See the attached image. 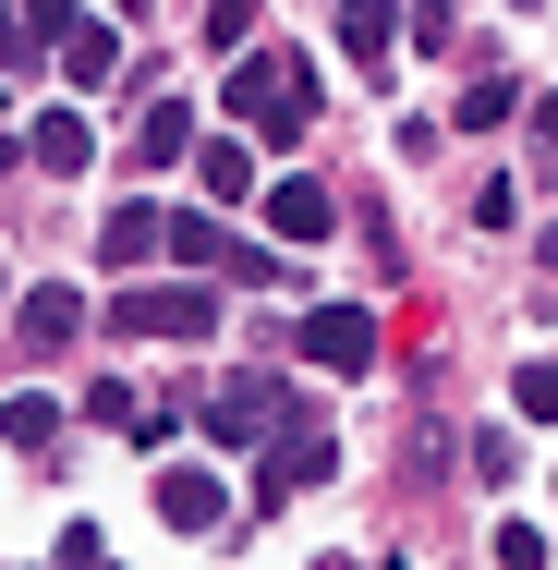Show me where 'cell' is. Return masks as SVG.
<instances>
[{
	"label": "cell",
	"instance_id": "6da1fadb",
	"mask_svg": "<svg viewBox=\"0 0 558 570\" xmlns=\"http://www.w3.org/2000/svg\"><path fill=\"white\" fill-rule=\"evenodd\" d=\"M231 121L267 134V146H304V121H316V73H304V49H231Z\"/></svg>",
	"mask_w": 558,
	"mask_h": 570
},
{
	"label": "cell",
	"instance_id": "277c9868",
	"mask_svg": "<svg viewBox=\"0 0 558 570\" xmlns=\"http://www.w3.org/2000/svg\"><path fill=\"white\" fill-rule=\"evenodd\" d=\"M74 328H86V292H74V279L12 292V341H25V352H74Z\"/></svg>",
	"mask_w": 558,
	"mask_h": 570
},
{
	"label": "cell",
	"instance_id": "9c48e42d",
	"mask_svg": "<svg viewBox=\"0 0 558 570\" xmlns=\"http://www.w3.org/2000/svg\"><path fill=\"white\" fill-rule=\"evenodd\" d=\"M98 267H121V279H134V267H158V207H146V195H134V207H110V230H98Z\"/></svg>",
	"mask_w": 558,
	"mask_h": 570
},
{
	"label": "cell",
	"instance_id": "3957f363",
	"mask_svg": "<svg viewBox=\"0 0 558 570\" xmlns=\"http://www.w3.org/2000/svg\"><path fill=\"white\" fill-rule=\"evenodd\" d=\"M304 364H329V376H376V316H364V304H316V316H304Z\"/></svg>",
	"mask_w": 558,
	"mask_h": 570
},
{
	"label": "cell",
	"instance_id": "603a6c76",
	"mask_svg": "<svg viewBox=\"0 0 558 570\" xmlns=\"http://www.w3.org/2000/svg\"><path fill=\"white\" fill-rule=\"evenodd\" d=\"M98 570H110V559H98Z\"/></svg>",
	"mask_w": 558,
	"mask_h": 570
},
{
	"label": "cell",
	"instance_id": "ba28073f",
	"mask_svg": "<svg viewBox=\"0 0 558 570\" xmlns=\"http://www.w3.org/2000/svg\"><path fill=\"white\" fill-rule=\"evenodd\" d=\"M183 146H195V110H183V98H146V121H134V146H121V158H134V170H170Z\"/></svg>",
	"mask_w": 558,
	"mask_h": 570
},
{
	"label": "cell",
	"instance_id": "9a60e30c",
	"mask_svg": "<svg viewBox=\"0 0 558 570\" xmlns=\"http://www.w3.org/2000/svg\"><path fill=\"white\" fill-rule=\"evenodd\" d=\"M510 110H522V86H510V73H473V86H461V134H498Z\"/></svg>",
	"mask_w": 558,
	"mask_h": 570
},
{
	"label": "cell",
	"instance_id": "5bb4252c",
	"mask_svg": "<svg viewBox=\"0 0 558 570\" xmlns=\"http://www.w3.org/2000/svg\"><path fill=\"white\" fill-rule=\"evenodd\" d=\"M0 438H12L25 461H49V450H61V401H37V389H25V401H0Z\"/></svg>",
	"mask_w": 558,
	"mask_h": 570
},
{
	"label": "cell",
	"instance_id": "5b68a950",
	"mask_svg": "<svg viewBox=\"0 0 558 570\" xmlns=\"http://www.w3.org/2000/svg\"><path fill=\"white\" fill-rule=\"evenodd\" d=\"M49 61L74 73V98H98V86L121 73V37H110V12H74V24L49 37Z\"/></svg>",
	"mask_w": 558,
	"mask_h": 570
},
{
	"label": "cell",
	"instance_id": "ffe728a7",
	"mask_svg": "<svg viewBox=\"0 0 558 570\" xmlns=\"http://www.w3.org/2000/svg\"><path fill=\"white\" fill-rule=\"evenodd\" d=\"M498 570H547V534L535 522H498Z\"/></svg>",
	"mask_w": 558,
	"mask_h": 570
},
{
	"label": "cell",
	"instance_id": "d6986e66",
	"mask_svg": "<svg viewBox=\"0 0 558 570\" xmlns=\"http://www.w3.org/2000/svg\"><path fill=\"white\" fill-rule=\"evenodd\" d=\"M12 12H25V49H37V61H49V37H61V24H74V12H86V0H12Z\"/></svg>",
	"mask_w": 558,
	"mask_h": 570
},
{
	"label": "cell",
	"instance_id": "8992f818",
	"mask_svg": "<svg viewBox=\"0 0 558 570\" xmlns=\"http://www.w3.org/2000/svg\"><path fill=\"white\" fill-rule=\"evenodd\" d=\"M329 219H340V195L316 170H280V183H267V230H280V243H329Z\"/></svg>",
	"mask_w": 558,
	"mask_h": 570
},
{
	"label": "cell",
	"instance_id": "ac0fdd59",
	"mask_svg": "<svg viewBox=\"0 0 558 570\" xmlns=\"http://www.w3.org/2000/svg\"><path fill=\"white\" fill-rule=\"evenodd\" d=\"M255 24H267V0H207V49H243Z\"/></svg>",
	"mask_w": 558,
	"mask_h": 570
},
{
	"label": "cell",
	"instance_id": "7402d4cb",
	"mask_svg": "<svg viewBox=\"0 0 558 570\" xmlns=\"http://www.w3.org/2000/svg\"><path fill=\"white\" fill-rule=\"evenodd\" d=\"M0 304H12V279H0Z\"/></svg>",
	"mask_w": 558,
	"mask_h": 570
},
{
	"label": "cell",
	"instance_id": "7a4b0ae2",
	"mask_svg": "<svg viewBox=\"0 0 558 570\" xmlns=\"http://www.w3.org/2000/svg\"><path fill=\"white\" fill-rule=\"evenodd\" d=\"M110 328H121V341H207V328H219V304H207L195 279H170V292H121Z\"/></svg>",
	"mask_w": 558,
	"mask_h": 570
},
{
	"label": "cell",
	"instance_id": "2e32d148",
	"mask_svg": "<svg viewBox=\"0 0 558 570\" xmlns=\"http://www.w3.org/2000/svg\"><path fill=\"white\" fill-rule=\"evenodd\" d=\"M86 413H98V425H146V438H170V413H146V389H121V376L86 389Z\"/></svg>",
	"mask_w": 558,
	"mask_h": 570
},
{
	"label": "cell",
	"instance_id": "e0dca14e",
	"mask_svg": "<svg viewBox=\"0 0 558 570\" xmlns=\"http://www.w3.org/2000/svg\"><path fill=\"white\" fill-rule=\"evenodd\" d=\"M510 401H522V425H547V413H558V364H547V352L510 376Z\"/></svg>",
	"mask_w": 558,
	"mask_h": 570
},
{
	"label": "cell",
	"instance_id": "4fadbf2b",
	"mask_svg": "<svg viewBox=\"0 0 558 570\" xmlns=\"http://www.w3.org/2000/svg\"><path fill=\"white\" fill-rule=\"evenodd\" d=\"M183 158H195L207 207H231V195H255V146H243V134H219V146H183Z\"/></svg>",
	"mask_w": 558,
	"mask_h": 570
},
{
	"label": "cell",
	"instance_id": "8fae6325",
	"mask_svg": "<svg viewBox=\"0 0 558 570\" xmlns=\"http://www.w3.org/2000/svg\"><path fill=\"white\" fill-rule=\"evenodd\" d=\"M25 146H37V170H86V158H98V121H86V110H37Z\"/></svg>",
	"mask_w": 558,
	"mask_h": 570
},
{
	"label": "cell",
	"instance_id": "52a82bcc",
	"mask_svg": "<svg viewBox=\"0 0 558 570\" xmlns=\"http://www.w3.org/2000/svg\"><path fill=\"white\" fill-rule=\"evenodd\" d=\"M231 510V485L207 473V461H158V522H183V534H207Z\"/></svg>",
	"mask_w": 558,
	"mask_h": 570
},
{
	"label": "cell",
	"instance_id": "44dd1931",
	"mask_svg": "<svg viewBox=\"0 0 558 570\" xmlns=\"http://www.w3.org/2000/svg\"><path fill=\"white\" fill-rule=\"evenodd\" d=\"M12 61H37V49H25V12L0 0V73H12Z\"/></svg>",
	"mask_w": 558,
	"mask_h": 570
},
{
	"label": "cell",
	"instance_id": "7c38bea8",
	"mask_svg": "<svg viewBox=\"0 0 558 570\" xmlns=\"http://www.w3.org/2000/svg\"><path fill=\"white\" fill-rule=\"evenodd\" d=\"M267 401H280V376H219V389H207V425H219V438H255Z\"/></svg>",
	"mask_w": 558,
	"mask_h": 570
},
{
	"label": "cell",
	"instance_id": "30bf717a",
	"mask_svg": "<svg viewBox=\"0 0 558 570\" xmlns=\"http://www.w3.org/2000/svg\"><path fill=\"white\" fill-rule=\"evenodd\" d=\"M340 49H352L364 73H389V49H401V12H389V0H340Z\"/></svg>",
	"mask_w": 558,
	"mask_h": 570
}]
</instances>
